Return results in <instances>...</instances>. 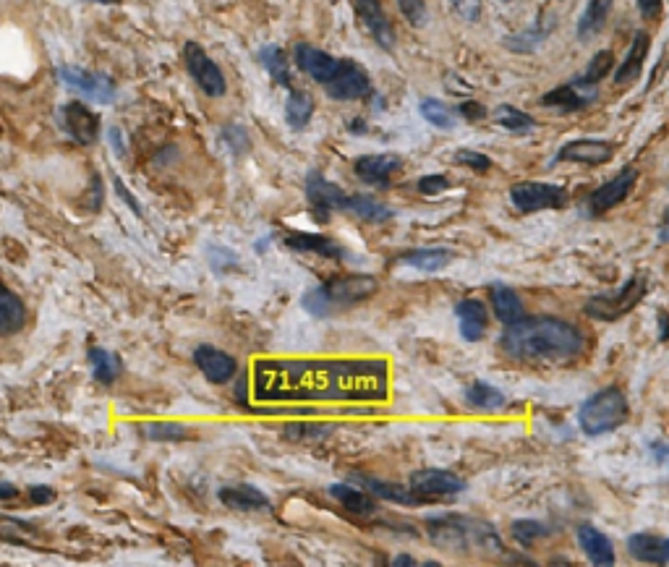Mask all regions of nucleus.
Returning <instances> with one entry per match:
<instances>
[{
	"mask_svg": "<svg viewBox=\"0 0 669 567\" xmlns=\"http://www.w3.org/2000/svg\"><path fill=\"white\" fill-rule=\"evenodd\" d=\"M390 372L382 358H262L254 366L259 403H385Z\"/></svg>",
	"mask_w": 669,
	"mask_h": 567,
	"instance_id": "nucleus-1",
	"label": "nucleus"
},
{
	"mask_svg": "<svg viewBox=\"0 0 669 567\" xmlns=\"http://www.w3.org/2000/svg\"><path fill=\"white\" fill-rule=\"evenodd\" d=\"M583 332L557 317H526L500 335L507 358L521 364H565L583 351Z\"/></svg>",
	"mask_w": 669,
	"mask_h": 567,
	"instance_id": "nucleus-2",
	"label": "nucleus"
},
{
	"mask_svg": "<svg viewBox=\"0 0 669 567\" xmlns=\"http://www.w3.org/2000/svg\"><path fill=\"white\" fill-rule=\"evenodd\" d=\"M374 293H377V277L372 275L332 277L330 283L306 291L304 298H301V306H304L309 317L325 319L361 304V301H366Z\"/></svg>",
	"mask_w": 669,
	"mask_h": 567,
	"instance_id": "nucleus-3",
	"label": "nucleus"
},
{
	"mask_svg": "<svg viewBox=\"0 0 669 567\" xmlns=\"http://www.w3.org/2000/svg\"><path fill=\"white\" fill-rule=\"evenodd\" d=\"M426 528H429V539L437 547L453 554L471 552V549H481L487 554L502 552L500 539L487 523H476V520L460 518V515H440V518L426 520Z\"/></svg>",
	"mask_w": 669,
	"mask_h": 567,
	"instance_id": "nucleus-4",
	"label": "nucleus"
},
{
	"mask_svg": "<svg viewBox=\"0 0 669 567\" xmlns=\"http://www.w3.org/2000/svg\"><path fill=\"white\" fill-rule=\"evenodd\" d=\"M628 398L620 387H607L599 390L596 395L586 400L578 411V426L588 437H599V434L615 432L617 426L625 424L628 419Z\"/></svg>",
	"mask_w": 669,
	"mask_h": 567,
	"instance_id": "nucleus-5",
	"label": "nucleus"
},
{
	"mask_svg": "<svg viewBox=\"0 0 669 567\" xmlns=\"http://www.w3.org/2000/svg\"><path fill=\"white\" fill-rule=\"evenodd\" d=\"M646 291H649V280H646L643 272H638V275H633L628 283L622 285L620 291L599 293V296L588 298L583 311L591 319H599V322H617V319H622L641 304Z\"/></svg>",
	"mask_w": 669,
	"mask_h": 567,
	"instance_id": "nucleus-6",
	"label": "nucleus"
},
{
	"mask_svg": "<svg viewBox=\"0 0 669 567\" xmlns=\"http://www.w3.org/2000/svg\"><path fill=\"white\" fill-rule=\"evenodd\" d=\"M510 202L523 215L541 210H562L568 204V191L562 186H555V183L521 181L510 189Z\"/></svg>",
	"mask_w": 669,
	"mask_h": 567,
	"instance_id": "nucleus-7",
	"label": "nucleus"
},
{
	"mask_svg": "<svg viewBox=\"0 0 669 567\" xmlns=\"http://www.w3.org/2000/svg\"><path fill=\"white\" fill-rule=\"evenodd\" d=\"M306 199H309L311 215L317 217V223H327L332 212H345L351 196L345 194L340 186L327 181L319 170H311L306 176Z\"/></svg>",
	"mask_w": 669,
	"mask_h": 567,
	"instance_id": "nucleus-8",
	"label": "nucleus"
},
{
	"mask_svg": "<svg viewBox=\"0 0 669 567\" xmlns=\"http://www.w3.org/2000/svg\"><path fill=\"white\" fill-rule=\"evenodd\" d=\"M183 61H186V71H189L191 79L199 84L204 95L210 97H223L228 84H225V76L220 71L215 61H212L210 55L204 53V48L199 42H186V48H183Z\"/></svg>",
	"mask_w": 669,
	"mask_h": 567,
	"instance_id": "nucleus-9",
	"label": "nucleus"
},
{
	"mask_svg": "<svg viewBox=\"0 0 669 567\" xmlns=\"http://www.w3.org/2000/svg\"><path fill=\"white\" fill-rule=\"evenodd\" d=\"M58 76L63 79V84H68L76 92H82L87 100L100 102V105H110L115 100V81L105 74H92V71H84V68L76 66H61L58 68Z\"/></svg>",
	"mask_w": 669,
	"mask_h": 567,
	"instance_id": "nucleus-10",
	"label": "nucleus"
},
{
	"mask_svg": "<svg viewBox=\"0 0 669 567\" xmlns=\"http://www.w3.org/2000/svg\"><path fill=\"white\" fill-rule=\"evenodd\" d=\"M636 178H638V170L633 168V165L622 168L620 173L612 178V181H607L602 189H596L594 194L588 196V204H586L588 215L599 217V215H604V212L612 210V207H617L620 202H625V196H628L630 191H633V186H636Z\"/></svg>",
	"mask_w": 669,
	"mask_h": 567,
	"instance_id": "nucleus-11",
	"label": "nucleus"
},
{
	"mask_svg": "<svg viewBox=\"0 0 669 567\" xmlns=\"http://www.w3.org/2000/svg\"><path fill=\"white\" fill-rule=\"evenodd\" d=\"M325 92L332 100H364V97L372 95V81L359 63L343 61L335 79L325 84Z\"/></svg>",
	"mask_w": 669,
	"mask_h": 567,
	"instance_id": "nucleus-12",
	"label": "nucleus"
},
{
	"mask_svg": "<svg viewBox=\"0 0 669 567\" xmlns=\"http://www.w3.org/2000/svg\"><path fill=\"white\" fill-rule=\"evenodd\" d=\"M61 121L63 129L68 131V136L74 139L76 144H89L97 142L100 136V115L95 110H89L84 102H66L61 110Z\"/></svg>",
	"mask_w": 669,
	"mask_h": 567,
	"instance_id": "nucleus-13",
	"label": "nucleus"
},
{
	"mask_svg": "<svg viewBox=\"0 0 669 567\" xmlns=\"http://www.w3.org/2000/svg\"><path fill=\"white\" fill-rule=\"evenodd\" d=\"M408 484L429 500L432 497H455V494L466 492V481L455 473L442 471V468H424V471L411 473Z\"/></svg>",
	"mask_w": 669,
	"mask_h": 567,
	"instance_id": "nucleus-14",
	"label": "nucleus"
},
{
	"mask_svg": "<svg viewBox=\"0 0 669 567\" xmlns=\"http://www.w3.org/2000/svg\"><path fill=\"white\" fill-rule=\"evenodd\" d=\"M594 100H596L594 84H586L583 79H575L570 81V84H562V87L547 92V95L541 97V105H544V108L560 110V113H575V110L588 108Z\"/></svg>",
	"mask_w": 669,
	"mask_h": 567,
	"instance_id": "nucleus-15",
	"label": "nucleus"
},
{
	"mask_svg": "<svg viewBox=\"0 0 669 567\" xmlns=\"http://www.w3.org/2000/svg\"><path fill=\"white\" fill-rule=\"evenodd\" d=\"M293 58H296V66L301 68L306 76L319 81L322 87L335 79V74L340 71V63H343L340 58H332V55H327L325 50L314 48V45H306V42L296 45V50H293Z\"/></svg>",
	"mask_w": 669,
	"mask_h": 567,
	"instance_id": "nucleus-16",
	"label": "nucleus"
},
{
	"mask_svg": "<svg viewBox=\"0 0 669 567\" xmlns=\"http://www.w3.org/2000/svg\"><path fill=\"white\" fill-rule=\"evenodd\" d=\"M403 168V160L392 152H382V155H364L353 162V170L356 176L361 178L369 186H377V189H385L390 186V178Z\"/></svg>",
	"mask_w": 669,
	"mask_h": 567,
	"instance_id": "nucleus-17",
	"label": "nucleus"
},
{
	"mask_svg": "<svg viewBox=\"0 0 669 567\" xmlns=\"http://www.w3.org/2000/svg\"><path fill=\"white\" fill-rule=\"evenodd\" d=\"M217 500L223 502L228 510H236V513H267V510H272L270 497L251 484L223 486L217 492Z\"/></svg>",
	"mask_w": 669,
	"mask_h": 567,
	"instance_id": "nucleus-18",
	"label": "nucleus"
},
{
	"mask_svg": "<svg viewBox=\"0 0 669 567\" xmlns=\"http://www.w3.org/2000/svg\"><path fill=\"white\" fill-rule=\"evenodd\" d=\"M196 369L210 379L212 385H225L236 374V358L230 353L212 348V345H199L194 351Z\"/></svg>",
	"mask_w": 669,
	"mask_h": 567,
	"instance_id": "nucleus-19",
	"label": "nucleus"
},
{
	"mask_svg": "<svg viewBox=\"0 0 669 567\" xmlns=\"http://www.w3.org/2000/svg\"><path fill=\"white\" fill-rule=\"evenodd\" d=\"M353 481H356V484L364 486V489H369V492H372L374 497H379V500L395 502V505L416 507V505H424V502L429 500V497H424V494L416 492L413 486L392 484V481L374 479V476H364V473H359V476H353Z\"/></svg>",
	"mask_w": 669,
	"mask_h": 567,
	"instance_id": "nucleus-20",
	"label": "nucleus"
},
{
	"mask_svg": "<svg viewBox=\"0 0 669 567\" xmlns=\"http://www.w3.org/2000/svg\"><path fill=\"white\" fill-rule=\"evenodd\" d=\"M615 155V144L599 139H578L557 152V162H583V165H604Z\"/></svg>",
	"mask_w": 669,
	"mask_h": 567,
	"instance_id": "nucleus-21",
	"label": "nucleus"
},
{
	"mask_svg": "<svg viewBox=\"0 0 669 567\" xmlns=\"http://www.w3.org/2000/svg\"><path fill=\"white\" fill-rule=\"evenodd\" d=\"M353 8H356V14L364 21V27L369 29L374 40L385 50H392L395 34H392L390 21H387L385 11H382V3L379 0H353Z\"/></svg>",
	"mask_w": 669,
	"mask_h": 567,
	"instance_id": "nucleus-22",
	"label": "nucleus"
},
{
	"mask_svg": "<svg viewBox=\"0 0 669 567\" xmlns=\"http://www.w3.org/2000/svg\"><path fill=\"white\" fill-rule=\"evenodd\" d=\"M283 243L296 251H306V254H319L325 259H340L345 257V251L340 249L335 238L319 236V233H304V230H285Z\"/></svg>",
	"mask_w": 669,
	"mask_h": 567,
	"instance_id": "nucleus-23",
	"label": "nucleus"
},
{
	"mask_svg": "<svg viewBox=\"0 0 669 567\" xmlns=\"http://www.w3.org/2000/svg\"><path fill=\"white\" fill-rule=\"evenodd\" d=\"M455 317H458L460 335L466 343H476L484 338L487 332V306L476 301V298H466L455 306Z\"/></svg>",
	"mask_w": 669,
	"mask_h": 567,
	"instance_id": "nucleus-24",
	"label": "nucleus"
},
{
	"mask_svg": "<svg viewBox=\"0 0 669 567\" xmlns=\"http://www.w3.org/2000/svg\"><path fill=\"white\" fill-rule=\"evenodd\" d=\"M489 304H492V309H494V317L500 319L505 327H510V324H518L521 319H526V311H523L521 298H518V293H515L510 285H502V283L489 285Z\"/></svg>",
	"mask_w": 669,
	"mask_h": 567,
	"instance_id": "nucleus-25",
	"label": "nucleus"
},
{
	"mask_svg": "<svg viewBox=\"0 0 669 567\" xmlns=\"http://www.w3.org/2000/svg\"><path fill=\"white\" fill-rule=\"evenodd\" d=\"M578 544L586 552L588 562L591 565L607 567L615 565V547H612V541L594 526H581L578 528Z\"/></svg>",
	"mask_w": 669,
	"mask_h": 567,
	"instance_id": "nucleus-26",
	"label": "nucleus"
},
{
	"mask_svg": "<svg viewBox=\"0 0 669 567\" xmlns=\"http://www.w3.org/2000/svg\"><path fill=\"white\" fill-rule=\"evenodd\" d=\"M455 259V251L450 249H411L406 254H400L398 262L413 267V270L426 272V275H437Z\"/></svg>",
	"mask_w": 669,
	"mask_h": 567,
	"instance_id": "nucleus-27",
	"label": "nucleus"
},
{
	"mask_svg": "<svg viewBox=\"0 0 669 567\" xmlns=\"http://www.w3.org/2000/svg\"><path fill=\"white\" fill-rule=\"evenodd\" d=\"M330 494L345 507V510H348V513L361 515V518H369V515L377 513V505H374V500L364 492V489H359V486L332 484Z\"/></svg>",
	"mask_w": 669,
	"mask_h": 567,
	"instance_id": "nucleus-28",
	"label": "nucleus"
},
{
	"mask_svg": "<svg viewBox=\"0 0 669 567\" xmlns=\"http://www.w3.org/2000/svg\"><path fill=\"white\" fill-rule=\"evenodd\" d=\"M646 55H649V34L638 32L633 45H630L628 55H625V61L617 66L615 84H630L633 79H638V74H641V68H643V61H646Z\"/></svg>",
	"mask_w": 669,
	"mask_h": 567,
	"instance_id": "nucleus-29",
	"label": "nucleus"
},
{
	"mask_svg": "<svg viewBox=\"0 0 669 567\" xmlns=\"http://www.w3.org/2000/svg\"><path fill=\"white\" fill-rule=\"evenodd\" d=\"M345 212L353 217H359V220H366V223H387L392 217V210L385 202H379L374 196H364V194L351 196Z\"/></svg>",
	"mask_w": 669,
	"mask_h": 567,
	"instance_id": "nucleus-30",
	"label": "nucleus"
},
{
	"mask_svg": "<svg viewBox=\"0 0 669 567\" xmlns=\"http://www.w3.org/2000/svg\"><path fill=\"white\" fill-rule=\"evenodd\" d=\"M259 61H262V66L267 68V74L272 76V81L275 84H280V87H285L288 92H291V63H288V55H285L283 48H278V45H267V48L259 50Z\"/></svg>",
	"mask_w": 669,
	"mask_h": 567,
	"instance_id": "nucleus-31",
	"label": "nucleus"
},
{
	"mask_svg": "<svg viewBox=\"0 0 669 567\" xmlns=\"http://www.w3.org/2000/svg\"><path fill=\"white\" fill-rule=\"evenodd\" d=\"M466 403L474 408V411H481V413H494L500 411L502 405L507 403V398L502 395V390H497L494 385H489V382H474V385L468 387L466 390Z\"/></svg>",
	"mask_w": 669,
	"mask_h": 567,
	"instance_id": "nucleus-32",
	"label": "nucleus"
},
{
	"mask_svg": "<svg viewBox=\"0 0 669 567\" xmlns=\"http://www.w3.org/2000/svg\"><path fill=\"white\" fill-rule=\"evenodd\" d=\"M89 366H92V377L100 382V385H113L115 379L121 377V358L115 353L105 351V348H92L87 353Z\"/></svg>",
	"mask_w": 669,
	"mask_h": 567,
	"instance_id": "nucleus-33",
	"label": "nucleus"
},
{
	"mask_svg": "<svg viewBox=\"0 0 669 567\" xmlns=\"http://www.w3.org/2000/svg\"><path fill=\"white\" fill-rule=\"evenodd\" d=\"M24 319H27V311H24L21 298L11 288H6L3 301H0V332L3 335H14V332L24 327Z\"/></svg>",
	"mask_w": 669,
	"mask_h": 567,
	"instance_id": "nucleus-34",
	"label": "nucleus"
},
{
	"mask_svg": "<svg viewBox=\"0 0 669 567\" xmlns=\"http://www.w3.org/2000/svg\"><path fill=\"white\" fill-rule=\"evenodd\" d=\"M612 3H615V0H591V3H588L581 21H578V37H581V40H588V37H594V34L602 32L604 21H607L609 11H612Z\"/></svg>",
	"mask_w": 669,
	"mask_h": 567,
	"instance_id": "nucleus-35",
	"label": "nucleus"
},
{
	"mask_svg": "<svg viewBox=\"0 0 669 567\" xmlns=\"http://www.w3.org/2000/svg\"><path fill=\"white\" fill-rule=\"evenodd\" d=\"M311 115H314V100L301 89H291L288 95V105H285V118L291 123V129L301 131L309 126Z\"/></svg>",
	"mask_w": 669,
	"mask_h": 567,
	"instance_id": "nucleus-36",
	"label": "nucleus"
},
{
	"mask_svg": "<svg viewBox=\"0 0 669 567\" xmlns=\"http://www.w3.org/2000/svg\"><path fill=\"white\" fill-rule=\"evenodd\" d=\"M494 123L502 126L510 134H528V131L536 129V121L523 110L513 108V105H500V108L494 110Z\"/></svg>",
	"mask_w": 669,
	"mask_h": 567,
	"instance_id": "nucleus-37",
	"label": "nucleus"
},
{
	"mask_svg": "<svg viewBox=\"0 0 669 567\" xmlns=\"http://www.w3.org/2000/svg\"><path fill=\"white\" fill-rule=\"evenodd\" d=\"M628 549L636 560L662 562V539L654 534H636L628 539Z\"/></svg>",
	"mask_w": 669,
	"mask_h": 567,
	"instance_id": "nucleus-38",
	"label": "nucleus"
},
{
	"mask_svg": "<svg viewBox=\"0 0 669 567\" xmlns=\"http://www.w3.org/2000/svg\"><path fill=\"white\" fill-rule=\"evenodd\" d=\"M419 110H421V115H424V121L432 123L434 129H442V131L455 129V115H453V110L447 108L445 102L424 100L419 105Z\"/></svg>",
	"mask_w": 669,
	"mask_h": 567,
	"instance_id": "nucleus-39",
	"label": "nucleus"
},
{
	"mask_svg": "<svg viewBox=\"0 0 669 567\" xmlns=\"http://www.w3.org/2000/svg\"><path fill=\"white\" fill-rule=\"evenodd\" d=\"M144 434L152 442H183L189 437V426L178 424V421H152L144 426Z\"/></svg>",
	"mask_w": 669,
	"mask_h": 567,
	"instance_id": "nucleus-40",
	"label": "nucleus"
},
{
	"mask_svg": "<svg viewBox=\"0 0 669 567\" xmlns=\"http://www.w3.org/2000/svg\"><path fill=\"white\" fill-rule=\"evenodd\" d=\"M510 531H513V539L518 541L521 547H531L534 541L544 539V536L549 534L547 526L539 523V520H515L513 526H510Z\"/></svg>",
	"mask_w": 669,
	"mask_h": 567,
	"instance_id": "nucleus-41",
	"label": "nucleus"
},
{
	"mask_svg": "<svg viewBox=\"0 0 669 567\" xmlns=\"http://www.w3.org/2000/svg\"><path fill=\"white\" fill-rule=\"evenodd\" d=\"M612 61H615V58H612V53H609V50H602V53H596L594 55V61L588 63V68H586V74L581 76L583 81H586V84H599V81L604 79V76L609 74V71H612Z\"/></svg>",
	"mask_w": 669,
	"mask_h": 567,
	"instance_id": "nucleus-42",
	"label": "nucleus"
},
{
	"mask_svg": "<svg viewBox=\"0 0 669 567\" xmlns=\"http://www.w3.org/2000/svg\"><path fill=\"white\" fill-rule=\"evenodd\" d=\"M455 162H458V165H466V168H471L474 173H487V170L492 168V160H489L487 155H481V152H474V149H458V152H455Z\"/></svg>",
	"mask_w": 669,
	"mask_h": 567,
	"instance_id": "nucleus-43",
	"label": "nucleus"
},
{
	"mask_svg": "<svg viewBox=\"0 0 669 567\" xmlns=\"http://www.w3.org/2000/svg\"><path fill=\"white\" fill-rule=\"evenodd\" d=\"M398 8L413 27H424L426 24V0H398Z\"/></svg>",
	"mask_w": 669,
	"mask_h": 567,
	"instance_id": "nucleus-44",
	"label": "nucleus"
},
{
	"mask_svg": "<svg viewBox=\"0 0 669 567\" xmlns=\"http://www.w3.org/2000/svg\"><path fill=\"white\" fill-rule=\"evenodd\" d=\"M453 8L460 19L474 24V21L481 19V8H484V3H481V0H453Z\"/></svg>",
	"mask_w": 669,
	"mask_h": 567,
	"instance_id": "nucleus-45",
	"label": "nucleus"
},
{
	"mask_svg": "<svg viewBox=\"0 0 669 567\" xmlns=\"http://www.w3.org/2000/svg\"><path fill=\"white\" fill-rule=\"evenodd\" d=\"M447 189H450V181H447L445 176H440V173L424 176L419 181V191L424 196H434V194H440V191H447Z\"/></svg>",
	"mask_w": 669,
	"mask_h": 567,
	"instance_id": "nucleus-46",
	"label": "nucleus"
},
{
	"mask_svg": "<svg viewBox=\"0 0 669 567\" xmlns=\"http://www.w3.org/2000/svg\"><path fill=\"white\" fill-rule=\"evenodd\" d=\"M458 113L463 115V118H468V121H481V118L487 115V110H484V105H479V102H463V105H458Z\"/></svg>",
	"mask_w": 669,
	"mask_h": 567,
	"instance_id": "nucleus-47",
	"label": "nucleus"
},
{
	"mask_svg": "<svg viewBox=\"0 0 669 567\" xmlns=\"http://www.w3.org/2000/svg\"><path fill=\"white\" fill-rule=\"evenodd\" d=\"M29 500H32L34 505H48V502L55 500V492L50 486H32V489H29Z\"/></svg>",
	"mask_w": 669,
	"mask_h": 567,
	"instance_id": "nucleus-48",
	"label": "nucleus"
},
{
	"mask_svg": "<svg viewBox=\"0 0 669 567\" xmlns=\"http://www.w3.org/2000/svg\"><path fill=\"white\" fill-rule=\"evenodd\" d=\"M638 8H641L643 19H656L662 14V0H638Z\"/></svg>",
	"mask_w": 669,
	"mask_h": 567,
	"instance_id": "nucleus-49",
	"label": "nucleus"
},
{
	"mask_svg": "<svg viewBox=\"0 0 669 567\" xmlns=\"http://www.w3.org/2000/svg\"><path fill=\"white\" fill-rule=\"evenodd\" d=\"M115 189H118V194H121V199H123V202L129 204V207H131V210L136 212V215H142V207H139V202H136L134 196H131V191L126 189V186H123V183H121V178H115Z\"/></svg>",
	"mask_w": 669,
	"mask_h": 567,
	"instance_id": "nucleus-50",
	"label": "nucleus"
},
{
	"mask_svg": "<svg viewBox=\"0 0 669 567\" xmlns=\"http://www.w3.org/2000/svg\"><path fill=\"white\" fill-rule=\"evenodd\" d=\"M651 453H654L656 463L669 471V447L667 445H654V447H651Z\"/></svg>",
	"mask_w": 669,
	"mask_h": 567,
	"instance_id": "nucleus-51",
	"label": "nucleus"
},
{
	"mask_svg": "<svg viewBox=\"0 0 669 567\" xmlns=\"http://www.w3.org/2000/svg\"><path fill=\"white\" fill-rule=\"evenodd\" d=\"M110 142H113V147H115V152H118V157H123L126 155V144H123V139H121V131L118 129H110Z\"/></svg>",
	"mask_w": 669,
	"mask_h": 567,
	"instance_id": "nucleus-52",
	"label": "nucleus"
},
{
	"mask_svg": "<svg viewBox=\"0 0 669 567\" xmlns=\"http://www.w3.org/2000/svg\"><path fill=\"white\" fill-rule=\"evenodd\" d=\"M16 486L11 481H0V500H14L16 497Z\"/></svg>",
	"mask_w": 669,
	"mask_h": 567,
	"instance_id": "nucleus-53",
	"label": "nucleus"
},
{
	"mask_svg": "<svg viewBox=\"0 0 669 567\" xmlns=\"http://www.w3.org/2000/svg\"><path fill=\"white\" fill-rule=\"evenodd\" d=\"M392 567H413V565H419V560H413V557H408V554H398V557H392V562H390Z\"/></svg>",
	"mask_w": 669,
	"mask_h": 567,
	"instance_id": "nucleus-54",
	"label": "nucleus"
},
{
	"mask_svg": "<svg viewBox=\"0 0 669 567\" xmlns=\"http://www.w3.org/2000/svg\"><path fill=\"white\" fill-rule=\"evenodd\" d=\"M249 379H246V374H241V379H238V387H236V395H238V400H241V403L246 405V390H249Z\"/></svg>",
	"mask_w": 669,
	"mask_h": 567,
	"instance_id": "nucleus-55",
	"label": "nucleus"
},
{
	"mask_svg": "<svg viewBox=\"0 0 669 567\" xmlns=\"http://www.w3.org/2000/svg\"><path fill=\"white\" fill-rule=\"evenodd\" d=\"M664 562H669V539L662 541V565Z\"/></svg>",
	"mask_w": 669,
	"mask_h": 567,
	"instance_id": "nucleus-56",
	"label": "nucleus"
},
{
	"mask_svg": "<svg viewBox=\"0 0 669 567\" xmlns=\"http://www.w3.org/2000/svg\"><path fill=\"white\" fill-rule=\"evenodd\" d=\"M89 3H105V6H118L123 0H89Z\"/></svg>",
	"mask_w": 669,
	"mask_h": 567,
	"instance_id": "nucleus-57",
	"label": "nucleus"
},
{
	"mask_svg": "<svg viewBox=\"0 0 669 567\" xmlns=\"http://www.w3.org/2000/svg\"><path fill=\"white\" fill-rule=\"evenodd\" d=\"M505 3H510V0H505Z\"/></svg>",
	"mask_w": 669,
	"mask_h": 567,
	"instance_id": "nucleus-58",
	"label": "nucleus"
}]
</instances>
